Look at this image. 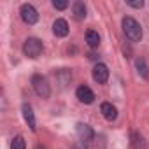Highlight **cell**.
<instances>
[{"mask_svg": "<svg viewBox=\"0 0 149 149\" xmlns=\"http://www.w3.org/2000/svg\"><path fill=\"white\" fill-rule=\"evenodd\" d=\"M123 32H125V35L132 42H139L142 39V28H140V25L133 18H130V16L123 18Z\"/></svg>", "mask_w": 149, "mask_h": 149, "instance_id": "6da1fadb", "label": "cell"}, {"mask_svg": "<svg viewBox=\"0 0 149 149\" xmlns=\"http://www.w3.org/2000/svg\"><path fill=\"white\" fill-rule=\"evenodd\" d=\"M42 51H44V46H42V42H40L39 39H35V37H28V39L25 40V44H23V53H25L28 58H39V56L42 54Z\"/></svg>", "mask_w": 149, "mask_h": 149, "instance_id": "7a4b0ae2", "label": "cell"}, {"mask_svg": "<svg viewBox=\"0 0 149 149\" xmlns=\"http://www.w3.org/2000/svg\"><path fill=\"white\" fill-rule=\"evenodd\" d=\"M32 86H33V90H35V93H37L39 97L49 98L51 90H49V84H47L46 77H42V76H39V74H35V76L32 77Z\"/></svg>", "mask_w": 149, "mask_h": 149, "instance_id": "3957f363", "label": "cell"}, {"mask_svg": "<svg viewBox=\"0 0 149 149\" xmlns=\"http://www.w3.org/2000/svg\"><path fill=\"white\" fill-rule=\"evenodd\" d=\"M19 14H21V19L26 25H35L39 21V13L32 4H23L21 9H19Z\"/></svg>", "mask_w": 149, "mask_h": 149, "instance_id": "277c9868", "label": "cell"}, {"mask_svg": "<svg viewBox=\"0 0 149 149\" xmlns=\"http://www.w3.org/2000/svg\"><path fill=\"white\" fill-rule=\"evenodd\" d=\"M93 79H95L98 84L107 83V79H109V68H107L105 63H97V65L93 67Z\"/></svg>", "mask_w": 149, "mask_h": 149, "instance_id": "5b68a950", "label": "cell"}, {"mask_svg": "<svg viewBox=\"0 0 149 149\" xmlns=\"http://www.w3.org/2000/svg\"><path fill=\"white\" fill-rule=\"evenodd\" d=\"M77 135H79V139H81L84 144H88V142H91V140L95 139L93 128H91L90 125H86V123H77Z\"/></svg>", "mask_w": 149, "mask_h": 149, "instance_id": "8992f818", "label": "cell"}, {"mask_svg": "<svg viewBox=\"0 0 149 149\" xmlns=\"http://www.w3.org/2000/svg\"><path fill=\"white\" fill-rule=\"evenodd\" d=\"M76 97H77L79 102H83V104H93V102H95V93H93L88 86H84V84H81V86L76 90Z\"/></svg>", "mask_w": 149, "mask_h": 149, "instance_id": "52a82bcc", "label": "cell"}, {"mask_svg": "<svg viewBox=\"0 0 149 149\" xmlns=\"http://www.w3.org/2000/svg\"><path fill=\"white\" fill-rule=\"evenodd\" d=\"M100 112H102V116H104L107 121H114V119L118 118V109H116L111 102H104L102 107H100Z\"/></svg>", "mask_w": 149, "mask_h": 149, "instance_id": "ba28073f", "label": "cell"}, {"mask_svg": "<svg viewBox=\"0 0 149 149\" xmlns=\"http://www.w3.org/2000/svg\"><path fill=\"white\" fill-rule=\"evenodd\" d=\"M53 33L56 35V37H67L68 35V23L65 21V19H56L54 23H53Z\"/></svg>", "mask_w": 149, "mask_h": 149, "instance_id": "9c48e42d", "label": "cell"}, {"mask_svg": "<svg viewBox=\"0 0 149 149\" xmlns=\"http://www.w3.org/2000/svg\"><path fill=\"white\" fill-rule=\"evenodd\" d=\"M23 118H25V121H26V125L30 126V130L32 132H35V116H33V111H32V107H30V104H23Z\"/></svg>", "mask_w": 149, "mask_h": 149, "instance_id": "30bf717a", "label": "cell"}, {"mask_svg": "<svg viewBox=\"0 0 149 149\" xmlns=\"http://www.w3.org/2000/svg\"><path fill=\"white\" fill-rule=\"evenodd\" d=\"M72 13H74V18L81 21V19L86 18V6L83 2H74L72 4Z\"/></svg>", "mask_w": 149, "mask_h": 149, "instance_id": "8fae6325", "label": "cell"}, {"mask_svg": "<svg viewBox=\"0 0 149 149\" xmlns=\"http://www.w3.org/2000/svg\"><path fill=\"white\" fill-rule=\"evenodd\" d=\"M86 42H88V46L90 47H98L100 46V35H98V32H95V30H88L86 32Z\"/></svg>", "mask_w": 149, "mask_h": 149, "instance_id": "7c38bea8", "label": "cell"}, {"mask_svg": "<svg viewBox=\"0 0 149 149\" xmlns=\"http://www.w3.org/2000/svg\"><path fill=\"white\" fill-rule=\"evenodd\" d=\"M130 146H132V149H142V146H144V139H142V135L140 133H137V132H132V135H130Z\"/></svg>", "mask_w": 149, "mask_h": 149, "instance_id": "4fadbf2b", "label": "cell"}, {"mask_svg": "<svg viewBox=\"0 0 149 149\" xmlns=\"http://www.w3.org/2000/svg\"><path fill=\"white\" fill-rule=\"evenodd\" d=\"M137 68H139V74H140L144 79H147V77H149V68H147V65H146V61H144L142 58H139V60H137Z\"/></svg>", "mask_w": 149, "mask_h": 149, "instance_id": "5bb4252c", "label": "cell"}, {"mask_svg": "<svg viewBox=\"0 0 149 149\" xmlns=\"http://www.w3.org/2000/svg\"><path fill=\"white\" fill-rule=\"evenodd\" d=\"M11 149H26V144H25V139L21 135L14 137L13 142H11Z\"/></svg>", "mask_w": 149, "mask_h": 149, "instance_id": "9a60e30c", "label": "cell"}, {"mask_svg": "<svg viewBox=\"0 0 149 149\" xmlns=\"http://www.w3.org/2000/svg\"><path fill=\"white\" fill-rule=\"evenodd\" d=\"M53 7L58 11H63L68 7V2H65V0H53Z\"/></svg>", "mask_w": 149, "mask_h": 149, "instance_id": "2e32d148", "label": "cell"}, {"mask_svg": "<svg viewBox=\"0 0 149 149\" xmlns=\"http://www.w3.org/2000/svg\"><path fill=\"white\" fill-rule=\"evenodd\" d=\"M130 7H135V9H142L144 7V2H142V0H140V2H126Z\"/></svg>", "mask_w": 149, "mask_h": 149, "instance_id": "e0dca14e", "label": "cell"}, {"mask_svg": "<svg viewBox=\"0 0 149 149\" xmlns=\"http://www.w3.org/2000/svg\"><path fill=\"white\" fill-rule=\"evenodd\" d=\"M74 149H84V146H76Z\"/></svg>", "mask_w": 149, "mask_h": 149, "instance_id": "ac0fdd59", "label": "cell"}, {"mask_svg": "<svg viewBox=\"0 0 149 149\" xmlns=\"http://www.w3.org/2000/svg\"><path fill=\"white\" fill-rule=\"evenodd\" d=\"M35 149H44V147H42V146H37V147H35Z\"/></svg>", "mask_w": 149, "mask_h": 149, "instance_id": "d6986e66", "label": "cell"}]
</instances>
